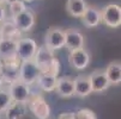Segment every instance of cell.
<instances>
[{
  "instance_id": "obj_10",
  "label": "cell",
  "mask_w": 121,
  "mask_h": 119,
  "mask_svg": "<svg viewBox=\"0 0 121 119\" xmlns=\"http://www.w3.org/2000/svg\"><path fill=\"white\" fill-rule=\"evenodd\" d=\"M88 76H89V80L91 83L92 93H102L110 87V82H109L104 70L96 69Z\"/></svg>"
},
{
  "instance_id": "obj_23",
  "label": "cell",
  "mask_w": 121,
  "mask_h": 119,
  "mask_svg": "<svg viewBox=\"0 0 121 119\" xmlns=\"http://www.w3.org/2000/svg\"><path fill=\"white\" fill-rule=\"evenodd\" d=\"M74 114H76V119H97L95 112L89 108H82L77 111Z\"/></svg>"
},
{
  "instance_id": "obj_4",
  "label": "cell",
  "mask_w": 121,
  "mask_h": 119,
  "mask_svg": "<svg viewBox=\"0 0 121 119\" xmlns=\"http://www.w3.org/2000/svg\"><path fill=\"white\" fill-rule=\"evenodd\" d=\"M37 43L35 39L28 38V37H21L17 39V49L16 55L22 62L23 61H30L34 60L35 54L37 51Z\"/></svg>"
},
{
  "instance_id": "obj_5",
  "label": "cell",
  "mask_w": 121,
  "mask_h": 119,
  "mask_svg": "<svg viewBox=\"0 0 121 119\" xmlns=\"http://www.w3.org/2000/svg\"><path fill=\"white\" fill-rule=\"evenodd\" d=\"M102 23L108 27L115 29L121 26V6L116 4H109L101 10Z\"/></svg>"
},
{
  "instance_id": "obj_21",
  "label": "cell",
  "mask_w": 121,
  "mask_h": 119,
  "mask_svg": "<svg viewBox=\"0 0 121 119\" xmlns=\"http://www.w3.org/2000/svg\"><path fill=\"white\" fill-rule=\"evenodd\" d=\"M7 5H9V11H10V14H11V18H13L14 15L19 14L21 12H23L28 8L26 4L23 0H12V1L7 3Z\"/></svg>"
},
{
  "instance_id": "obj_3",
  "label": "cell",
  "mask_w": 121,
  "mask_h": 119,
  "mask_svg": "<svg viewBox=\"0 0 121 119\" xmlns=\"http://www.w3.org/2000/svg\"><path fill=\"white\" fill-rule=\"evenodd\" d=\"M40 74L41 70L34 60L21 62L19 70H18V80H21L22 82L31 86V84L36 83Z\"/></svg>"
},
{
  "instance_id": "obj_15",
  "label": "cell",
  "mask_w": 121,
  "mask_h": 119,
  "mask_svg": "<svg viewBox=\"0 0 121 119\" xmlns=\"http://www.w3.org/2000/svg\"><path fill=\"white\" fill-rule=\"evenodd\" d=\"M88 3L85 0H67L66 11L73 18H80L84 14L85 10L88 8Z\"/></svg>"
},
{
  "instance_id": "obj_24",
  "label": "cell",
  "mask_w": 121,
  "mask_h": 119,
  "mask_svg": "<svg viewBox=\"0 0 121 119\" xmlns=\"http://www.w3.org/2000/svg\"><path fill=\"white\" fill-rule=\"evenodd\" d=\"M7 19V12L5 5H0V24Z\"/></svg>"
},
{
  "instance_id": "obj_16",
  "label": "cell",
  "mask_w": 121,
  "mask_h": 119,
  "mask_svg": "<svg viewBox=\"0 0 121 119\" xmlns=\"http://www.w3.org/2000/svg\"><path fill=\"white\" fill-rule=\"evenodd\" d=\"M56 80H58V76H55V75L41 73L36 83H37V86L41 91H43L46 93H50V92L55 91Z\"/></svg>"
},
{
  "instance_id": "obj_12",
  "label": "cell",
  "mask_w": 121,
  "mask_h": 119,
  "mask_svg": "<svg viewBox=\"0 0 121 119\" xmlns=\"http://www.w3.org/2000/svg\"><path fill=\"white\" fill-rule=\"evenodd\" d=\"M55 91L61 98H72L74 95V82L70 76H61L56 80Z\"/></svg>"
},
{
  "instance_id": "obj_27",
  "label": "cell",
  "mask_w": 121,
  "mask_h": 119,
  "mask_svg": "<svg viewBox=\"0 0 121 119\" xmlns=\"http://www.w3.org/2000/svg\"><path fill=\"white\" fill-rule=\"evenodd\" d=\"M4 39V36H3V32H1V29H0V42Z\"/></svg>"
},
{
  "instance_id": "obj_11",
  "label": "cell",
  "mask_w": 121,
  "mask_h": 119,
  "mask_svg": "<svg viewBox=\"0 0 121 119\" xmlns=\"http://www.w3.org/2000/svg\"><path fill=\"white\" fill-rule=\"evenodd\" d=\"M85 38L83 33L77 29H67L65 31V46L68 49V51L84 48Z\"/></svg>"
},
{
  "instance_id": "obj_17",
  "label": "cell",
  "mask_w": 121,
  "mask_h": 119,
  "mask_svg": "<svg viewBox=\"0 0 121 119\" xmlns=\"http://www.w3.org/2000/svg\"><path fill=\"white\" fill-rule=\"evenodd\" d=\"M106 75L110 82V84H120L121 83V62L114 61L110 62L106 67Z\"/></svg>"
},
{
  "instance_id": "obj_1",
  "label": "cell",
  "mask_w": 121,
  "mask_h": 119,
  "mask_svg": "<svg viewBox=\"0 0 121 119\" xmlns=\"http://www.w3.org/2000/svg\"><path fill=\"white\" fill-rule=\"evenodd\" d=\"M26 106L36 119H48L50 117V106L41 94H31Z\"/></svg>"
},
{
  "instance_id": "obj_2",
  "label": "cell",
  "mask_w": 121,
  "mask_h": 119,
  "mask_svg": "<svg viewBox=\"0 0 121 119\" xmlns=\"http://www.w3.org/2000/svg\"><path fill=\"white\" fill-rule=\"evenodd\" d=\"M9 93L11 95V99H12L13 103L24 104V105H26V103L29 101V99H30V96L32 94L29 84L22 82L18 79L10 82Z\"/></svg>"
},
{
  "instance_id": "obj_26",
  "label": "cell",
  "mask_w": 121,
  "mask_h": 119,
  "mask_svg": "<svg viewBox=\"0 0 121 119\" xmlns=\"http://www.w3.org/2000/svg\"><path fill=\"white\" fill-rule=\"evenodd\" d=\"M9 3V0H0V5H5Z\"/></svg>"
},
{
  "instance_id": "obj_7",
  "label": "cell",
  "mask_w": 121,
  "mask_h": 119,
  "mask_svg": "<svg viewBox=\"0 0 121 119\" xmlns=\"http://www.w3.org/2000/svg\"><path fill=\"white\" fill-rule=\"evenodd\" d=\"M10 19L14 23L17 29L21 31V33L31 31L32 27L35 26V23H36L35 14H34V12L29 8H26L25 11L21 12L19 14L14 15L13 18H10Z\"/></svg>"
},
{
  "instance_id": "obj_25",
  "label": "cell",
  "mask_w": 121,
  "mask_h": 119,
  "mask_svg": "<svg viewBox=\"0 0 121 119\" xmlns=\"http://www.w3.org/2000/svg\"><path fill=\"white\" fill-rule=\"evenodd\" d=\"M59 119H76V114L74 113H71V112H65V113H61Z\"/></svg>"
},
{
  "instance_id": "obj_18",
  "label": "cell",
  "mask_w": 121,
  "mask_h": 119,
  "mask_svg": "<svg viewBox=\"0 0 121 119\" xmlns=\"http://www.w3.org/2000/svg\"><path fill=\"white\" fill-rule=\"evenodd\" d=\"M16 49H17V39L4 38L0 42V60L17 56Z\"/></svg>"
},
{
  "instance_id": "obj_22",
  "label": "cell",
  "mask_w": 121,
  "mask_h": 119,
  "mask_svg": "<svg viewBox=\"0 0 121 119\" xmlns=\"http://www.w3.org/2000/svg\"><path fill=\"white\" fill-rule=\"evenodd\" d=\"M12 103L13 101L11 99V95H10L9 91L0 88V113H4Z\"/></svg>"
},
{
  "instance_id": "obj_30",
  "label": "cell",
  "mask_w": 121,
  "mask_h": 119,
  "mask_svg": "<svg viewBox=\"0 0 121 119\" xmlns=\"http://www.w3.org/2000/svg\"><path fill=\"white\" fill-rule=\"evenodd\" d=\"M0 114H1V113H0Z\"/></svg>"
},
{
  "instance_id": "obj_14",
  "label": "cell",
  "mask_w": 121,
  "mask_h": 119,
  "mask_svg": "<svg viewBox=\"0 0 121 119\" xmlns=\"http://www.w3.org/2000/svg\"><path fill=\"white\" fill-rule=\"evenodd\" d=\"M74 82V95L78 98H86L92 93L91 83L88 75H79L73 79Z\"/></svg>"
},
{
  "instance_id": "obj_28",
  "label": "cell",
  "mask_w": 121,
  "mask_h": 119,
  "mask_svg": "<svg viewBox=\"0 0 121 119\" xmlns=\"http://www.w3.org/2000/svg\"><path fill=\"white\" fill-rule=\"evenodd\" d=\"M3 81H4V77H3V75H0V84L3 83Z\"/></svg>"
},
{
  "instance_id": "obj_20",
  "label": "cell",
  "mask_w": 121,
  "mask_h": 119,
  "mask_svg": "<svg viewBox=\"0 0 121 119\" xmlns=\"http://www.w3.org/2000/svg\"><path fill=\"white\" fill-rule=\"evenodd\" d=\"M0 29H1L4 38H11V39H18L21 38V31L17 29L14 23L12 20H5L0 24Z\"/></svg>"
},
{
  "instance_id": "obj_6",
  "label": "cell",
  "mask_w": 121,
  "mask_h": 119,
  "mask_svg": "<svg viewBox=\"0 0 121 119\" xmlns=\"http://www.w3.org/2000/svg\"><path fill=\"white\" fill-rule=\"evenodd\" d=\"M44 45L53 51L65 48V30L55 26L49 27L44 37Z\"/></svg>"
},
{
  "instance_id": "obj_29",
  "label": "cell",
  "mask_w": 121,
  "mask_h": 119,
  "mask_svg": "<svg viewBox=\"0 0 121 119\" xmlns=\"http://www.w3.org/2000/svg\"><path fill=\"white\" fill-rule=\"evenodd\" d=\"M23 1L26 4V3H31V1H34V0H23Z\"/></svg>"
},
{
  "instance_id": "obj_9",
  "label": "cell",
  "mask_w": 121,
  "mask_h": 119,
  "mask_svg": "<svg viewBox=\"0 0 121 119\" xmlns=\"http://www.w3.org/2000/svg\"><path fill=\"white\" fill-rule=\"evenodd\" d=\"M54 58H55V56H54L53 50H50L46 45H41L37 48V51L35 54V57H34V61H35V63L40 68L41 73H46L49 65L52 64V62L54 61Z\"/></svg>"
},
{
  "instance_id": "obj_19",
  "label": "cell",
  "mask_w": 121,
  "mask_h": 119,
  "mask_svg": "<svg viewBox=\"0 0 121 119\" xmlns=\"http://www.w3.org/2000/svg\"><path fill=\"white\" fill-rule=\"evenodd\" d=\"M4 113L6 119H23L26 113V105L12 103Z\"/></svg>"
},
{
  "instance_id": "obj_13",
  "label": "cell",
  "mask_w": 121,
  "mask_h": 119,
  "mask_svg": "<svg viewBox=\"0 0 121 119\" xmlns=\"http://www.w3.org/2000/svg\"><path fill=\"white\" fill-rule=\"evenodd\" d=\"M82 23L86 27H95L102 23V14L101 10L95 7V6H88V8L85 10L84 14L80 17Z\"/></svg>"
},
{
  "instance_id": "obj_8",
  "label": "cell",
  "mask_w": 121,
  "mask_h": 119,
  "mask_svg": "<svg viewBox=\"0 0 121 119\" xmlns=\"http://www.w3.org/2000/svg\"><path fill=\"white\" fill-rule=\"evenodd\" d=\"M90 61H91V56L85 48L72 50V51H70V55H68V62H70L71 67L77 70H84L85 68H88Z\"/></svg>"
}]
</instances>
